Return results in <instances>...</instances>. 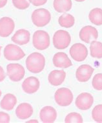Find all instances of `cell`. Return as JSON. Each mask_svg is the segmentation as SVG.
Instances as JSON below:
<instances>
[{
    "instance_id": "1",
    "label": "cell",
    "mask_w": 102,
    "mask_h": 123,
    "mask_svg": "<svg viewBox=\"0 0 102 123\" xmlns=\"http://www.w3.org/2000/svg\"><path fill=\"white\" fill-rule=\"evenodd\" d=\"M45 66V58L42 54L34 52L30 54L26 59V67L33 74H38L43 71Z\"/></svg>"
},
{
    "instance_id": "2",
    "label": "cell",
    "mask_w": 102,
    "mask_h": 123,
    "mask_svg": "<svg viewBox=\"0 0 102 123\" xmlns=\"http://www.w3.org/2000/svg\"><path fill=\"white\" fill-rule=\"evenodd\" d=\"M32 21L37 27H44L51 20V12L46 9L41 8L34 11L31 16Z\"/></svg>"
},
{
    "instance_id": "3",
    "label": "cell",
    "mask_w": 102,
    "mask_h": 123,
    "mask_svg": "<svg viewBox=\"0 0 102 123\" xmlns=\"http://www.w3.org/2000/svg\"><path fill=\"white\" fill-rule=\"evenodd\" d=\"M50 36L47 32L43 30H38L34 33L32 43L35 48L39 50L47 49L50 46Z\"/></svg>"
},
{
    "instance_id": "4",
    "label": "cell",
    "mask_w": 102,
    "mask_h": 123,
    "mask_svg": "<svg viewBox=\"0 0 102 123\" xmlns=\"http://www.w3.org/2000/svg\"><path fill=\"white\" fill-rule=\"evenodd\" d=\"M52 42L56 48L65 49L71 44V37L69 32L65 30H58L54 35Z\"/></svg>"
},
{
    "instance_id": "5",
    "label": "cell",
    "mask_w": 102,
    "mask_h": 123,
    "mask_svg": "<svg viewBox=\"0 0 102 123\" xmlns=\"http://www.w3.org/2000/svg\"><path fill=\"white\" fill-rule=\"evenodd\" d=\"M56 102L60 106H68L71 105L73 100V94L68 88L62 87L58 89L54 94Z\"/></svg>"
},
{
    "instance_id": "6",
    "label": "cell",
    "mask_w": 102,
    "mask_h": 123,
    "mask_svg": "<svg viewBox=\"0 0 102 123\" xmlns=\"http://www.w3.org/2000/svg\"><path fill=\"white\" fill-rule=\"evenodd\" d=\"M7 73L10 80L18 82L23 78L25 70L19 63H10L7 66Z\"/></svg>"
},
{
    "instance_id": "7",
    "label": "cell",
    "mask_w": 102,
    "mask_h": 123,
    "mask_svg": "<svg viewBox=\"0 0 102 123\" xmlns=\"http://www.w3.org/2000/svg\"><path fill=\"white\" fill-rule=\"evenodd\" d=\"M5 58L9 61H18L25 56L22 49L18 46L12 44L7 45L4 49Z\"/></svg>"
},
{
    "instance_id": "8",
    "label": "cell",
    "mask_w": 102,
    "mask_h": 123,
    "mask_svg": "<svg viewBox=\"0 0 102 123\" xmlns=\"http://www.w3.org/2000/svg\"><path fill=\"white\" fill-rule=\"evenodd\" d=\"M69 53L74 60L78 62H82L85 60L87 57L88 49L82 43H76L71 46Z\"/></svg>"
},
{
    "instance_id": "9",
    "label": "cell",
    "mask_w": 102,
    "mask_h": 123,
    "mask_svg": "<svg viewBox=\"0 0 102 123\" xmlns=\"http://www.w3.org/2000/svg\"><path fill=\"white\" fill-rule=\"evenodd\" d=\"M94 103L92 95L88 92H82L76 99V106L80 110H89Z\"/></svg>"
},
{
    "instance_id": "10",
    "label": "cell",
    "mask_w": 102,
    "mask_h": 123,
    "mask_svg": "<svg viewBox=\"0 0 102 123\" xmlns=\"http://www.w3.org/2000/svg\"><path fill=\"white\" fill-rule=\"evenodd\" d=\"M98 37V30L91 25L85 26L80 30V38L84 43H91L93 40H96Z\"/></svg>"
},
{
    "instance_id": "11",
    "label": "cell",
    "mask_w": 102,
    "mask_h": 123,
    "mask_svg": "<svg viewBox=\"0 0 102 123\" xmlns=\"http://www.w3.org/2000/svg\"><path fill=\"white\" fill-rule=\"evenodd\" d=\"M15 28V23L10 17H3L0 19V37H7L12 33Z\"/></svg>"
},
{
    "instance_id": "12",
    "label": "cell",
    "mask_w": 102,
    "mask_h": 123,
    "mask_svg": "<svg viewBox=\"0 0 102 123\" xmlns=\"http://www.w3.org/2000/svg\"><path fill=\"white\" fill-rule=\"evenodd\" d=\"M40 81L37 78L31 76L27 78L22 83V89L27 94H31L35 93L40 89Z\"/></svg>"
},
{
    "instance_id": "13",
    "label": "cell",
    "mask_w": 102,
    "mask_h": 123,
    "mask_svg": "<svg viewBox=\"0 0 102 123\" xmlns=\"http://www.w3.org/2000/svg\"><path fill=\"white\" fill-rule=\"evenodd\" d=\"M94 68L89 65H82L76 70V77L80 82H86L89 81L94 72Z\"/></svg>"
},
{
    "instance_id": "14",
    "label": "cell",
    "mask_w": 102,
    "mask_h": 123,
    "mask_svg": "<svg viewBox=\"0 0 102 123\" xmlns=\"http://www.w3.org/2000/svg\"><path fill=\"white\" fill-rule=\"evenodd\" d=\"M40 118L43 123H54L57 118L56 110L52 106L43 107L40 112Z\"/></svg>"
},
{
    "instance_id": "15",
    "label": "cell",
    "mask_w": 102,
    "mask_h": 123,
    "mask_svg": "<svg viewBox=\"0 0 102 123\" xmlns=\"http://www.w3.org/2000/svg\"><path fill=\"white\" fill-rule=\"evenodd\" d=\"M52 62L56 68H67L72 65L71 59L64 52H58L54 54L52 58Z\"/></svg>"
},
{
    "instance_id": "16",
    "label": "cell",
    "mask_w": 102,
    "mask_h": 123,
    "mask_svg": "<svg viewBox=\"0 0 102 123\" xmlns=\"http://www.w3.org/2000/svg\"><path fill=\"white\" fill-rule=\"evenodd\" d=\"M33 114V108L29 103H21L18 105L16 110V115L18 119L26 120Z\"/></svg>"
},
{
    "instance_id": "17",
    "label": "cell",
    "mask_w": 102,
    "mask_h": 123,
    "mask_svg": "<svg viewBox=\"0 0 102 123\" xmlns=\"http://www.w3.org/2000/svg\"><path fill=\"white\" fill-rule=\"evenodd\" d=\"M66 78V73L63 70H54L50 72L48 76V80L51 85L58 86L61 85Z\"/></svg>"
},
{
    "instance_id": "18",
    "label": "cell",
    "mask_w": 102,
    "mask_h": 123,
    "mask_svg": "<svg viewBox=\"0 0 102 123\" xmlns=\"http://www.w3.org/2000/svg\"><path fill=\"white\" fill-rule=\"evenodd\" d=\"M31 34L26 29H21L18 30L12 37V41L18 45H25L29 43Z\"/></svg>"
},
{
    "instance_id": "19",
    "label": "cell",
    "mask_w": 102,
    "mask_h": 123,
    "mask_svg": "<svg viewBox=\"0 0 102 123\" xmlns=\"http://www.w3.org/2000/svg\"><path fill=\"white\" fill-rule=\"evenodd\" d=\"M17 103V98L13 94L8 93L5 94L0 102V107L3 110L11 111Z\"/></svg>"
},
{
    "instance_id": "20",
    "label": "cell",
    "mask_w": 102,
    "mask_h": 123,
    "mask_svg": "<svg viewBox=\"0 0 102 123\" xmlns=\"http://www.w3.org/2000/svg\"><path fill=\"white\" fill-rule=\"evenodd\" d=\"M54 8L58 12H65L69 11L72 7L71 0H54Z\"/></svg>"
},
{
    "instance_id": "21",
    "label": "cell",
    "mask_w": 102,
    "mask_h": 123,
    "mask_svg": "<svg viewBox=\"0 0 102 123\" xmlns=\"http://www.w3.org/2000/svg\"><path fill=\"white\" fill-rule=\"evenodd\" d=\"M89 20L96 25H102V9L100 8H94L91 10L89 14Z\"/></svg>"
},
{
    "instance_id": "22",
    "label": "cell",
    "mask_w": 102,
    "mask_h": 123,
    "mask_svg": "<svg viewBox=\"0 0 102 123\" xmlns=\"http://www.w3.org/2000/svg\"><path fill=\"white\" fill-rule=\"evenodd\" d=\"M58 22L61 27L70 28L74 25L75 19L74 17L70 14H63L59 17Z\"/></svg>"
},
{
    "instance_id": "23",
    "label": "cell",
    "mask_w": 102,
    "mask_h": 123,
    "mask_svg": "<svg viewBox=\"0 0 102 123\" xmlns=\"http://www.w3.org/2000/svg\"><path fill=\"white\" fill-rule=\"evenodd\" d=\"M91 55L93 58H102V43L93 40L90 46Z\"/></svg>"
},
{
    "instance_id": "24",
    "label": "cell",
    "mask_w": 102,
    "mask_h": 123,
    "mask_svg": "<svg viewBox=\"0 0 102 123\" xmlns=\"http://www.w3.org/2000/svg\"><path fill=\"white\" fill-rule=\"evenodd\" d=\"M65 122L66 123H82L83 122V120L82 116L80 113L72 112V113H69L66 116Z\"/></svg>"
},
{
    "instance_id": "25",
    "label": "cell",
    "mask_w": 102,
    "mask_h": 123,
    "mask_svg": "<svg viewBox=\"0 0 102 123\" xmlns=\"http://www.w3.org/2000/svg\"><path fill=\"white\" fill-rule=\"evenodd\" d=\"M92 119L96 123H102V104L96 105L92 111Z\"/></svg>"
},
{
    "instance_id": "26",
    "label": "cell",
    "mask_w": 102,
    "mask_h": 123,
    "mask_svg": "<svg viewBox=\"0 0 102 123\" xmlns=\"http://www.w3.org/2000/svg\"><path fill=\"white\" fill-rule=\"evenodd\" d=\"M92 85L94 89L97 91L102 90V73H98L94 76Z\"/></svg>"
},
{
    "instance_id": "27",
    "label": "cell",
    "mask_w": 102,
    "mask_h": 123,
    "mask_svg": "<svg viewBox=\"0 0 102 123\" xmlns=\"http://www.w3.org/2000/svg\"><path fill=\"white\" fill-rule=\"evenodd\" d=\"M14 6L20 10H25L30 6L29 0H12Z\"/></svg>"
},
{
    "instance_id": "28",
    "label": "cell",
    "mask_w": 102,
    "mask_h": 123,
    "mask_svg": "<svg viewBox=\"0 0 102 123\" xmlns=\"http://www.w3.org/2000/svg\"><path fill=\"white\" fill-rule=\"evenodd\" d=\"M10 121V117L8 113L0 111V123H9Z\"/></svg>"
},
{
    "instance_id": "29",
    "label": "cell",
    "mask_w": 102,
    "mask_h": 123,
    "mask_svg": "<svg viewBox=\"0 0 102 123\" xmlns=\"http://www.w3.org/2000/svg\"><path fill=\"white\" fill-rule=\"evenodd\" d=\"M29 1L34 6L38 7L45 4L47 2V0H29Z\"/></svg>"
},
{
    "instance_id": "30",
    "label": "cell",
    "mask_w": 102,
    "mask_h": 123,
    "mask_svg": "<svg viewBox=\"0 0 102 123\" xmlns=\"http://www.w3.org/2000/svg\"><path fill=\"white\" fill-rule=\"evenodd\" d=\"M6 78V75L5 74V71L2 67L0 66V82H1L4 80Z\"/></svg>"
},
{
    "instance_id": "31",
    "label": "cell",
    "mask_w": 102,
    "mask_h": 123,
    "mask_svg": "<svg viewBox=\"0 0 102 123\" xmlns=\"http://www.w3.org/2000/svg\"><path fill=\"white\" fill-rule=\"evenodd\" d=\"M7 3V0H0V8L4 7Z\"/></svg>"
},
{
    "instance_id": "32",
    "label": "cell",
    "mask_w": 102,
    "mask_h": 123,
    "mask_svg": "<svg viewBox=\"0 0 102 123\" xmlns=\"http://www.w3.org/2000/svg\"><path fill=\"white\" fill-rule=\"evenodd\" d=\"M27 123H38V121L37 120H34V119H32L31 121H27Z\"/></svg>"
},
{
    "instance_id": "33",
    "label": "cell",
    "mask_w": 102,
    "mask_h": 123,
    "mask_svg": "<svg viewBox=\"0 0 102 123\" xmlns=\"http://www.w3.org/2000/svg\"><path fill=\"white\" fill-rule=\"evenodd\" d=\"M76 1H78V2H83V1H85V0H75Z\"/></svg>"
},
{
    "instance_id": "34",
    "label": "cell",
    "mask_w": 102,
    "mask_h": 123,
    "mask_svg": "<svg viewBox=\"0 0 102 123\" xmlns=\"http://www.w3.org/2000/svg\"><path fill=\"white\" fill-rule=\"evenodd\" d=\"M1 46H0V56H1Z\"/></svg>"
},
{
    "instance_id": "35",
    "label": "cell",
    "mask_w": 102,
    "mask_h": 123,
    "mask_svg": "<svg viewBox=\"0 0 102 123\" xmlns=\"http://www.w3.org/2000/svg\"><path fill=\"white\" fill-rule=\"evenodd\" d=\"M1 96V90H0V97Z\"/></svg>"
}]
</instances>
